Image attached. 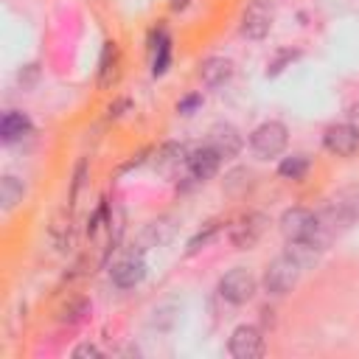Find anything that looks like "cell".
<instances>
[{
    "instance_id": "cell-16",
    "label": "cell",
    "mask_w": 359,
    "mask_h": 359,
    "mask_svg": "<svg viewBox=\"0 0 359 359\" xmlns=\"http://www.w3.org/2000/svg\"><path fill=\"white\" fill-rule=\"evenodd\" d=\"M115 70H118V45L107 42L104 53H101V62H98V87H109L112 79H115Z\"/></svg>"
},
{
    "instance_id": "cell-20",
    "label": "cell",
    "mask_w": 359,
    "mask_h": 359,
    "mask_svg": "<svg viewBox=\"0 0 359 359\" xmlns=\"http://www.w3.org/2000/svg\"><path fill=\"white\" fill-rule=\"evenodd\" d=\"M216 233H219V224H216V222H208V224H205V227H202V230H199V233H196V236H194V238L188 241L185 252H188V255L199 252L202 247H208V244H210V238H213Z\"/></svg>"
},
{
    "instance_id": "cell-10",
    "label": "cell",
    "mask_w": 359,
    "mask_h": 359,
    "mask_svg": "<svg viewBox=\"0 0 359 359\" xmlns=\"http://www.w3.org/2000/svg\"><path fill=\"white\" fill-rule=\"evenodd\" d=\"M222 160H230V157H236L238 151H241V132L236 129V126H230V123H213L210 129H208V140H205Z\"/></svg>"
},
{
    "instance_id": "cell-14",
    "label": "cell",
    "mask_w": 359,
    "mask_h": 359,
    "mask_svg": "<svg viewBox=\"0 0 359 359\" xmlns=\"http://www.w3.org/2000/svg\"><path fill=\"white\" fill-rule=\"evenodd\" d=\"M185 160H188V151L182 143H165V146H160V151L154 157V168L163 174H171L180 165H185Z\"/></svg>"
},
{
    "instance_id": "cell-21",
    "label": "cell",
    "mask_w": 359,
    "mask_h": 359,
    "mask_svg": "<svg viewBox=\"0 0 359 359\" xmlns=\"http://www.w3.org/2000/svg\"><path fill=\"white\" fill-rule=\"evenodd\" d=\"M297 56H300V50H280V53H278V56L269 62V67H266V76H278V73H280L286 65H292Z\"/></svg>"
},
{
    "instance_id": "cell-1",
    "label": "cell",
    "mask_w": 359,
    "mask_h": 359,
    "mask_svg": "<svg viewBox=\"0 0 359 359\" xmlns=\"http://www.w3.org/2000/svg\"><path fill=\"white\" fill-rule=\"evenodd\" d=\"M280 233L286 241H317L328 247V236L320 230V219L309 208H289L280 216Z\"/></svg>"
},
{
    "instance_id": "cell-11",
    "label": "cell",
    "mask_w": 359,
    "mask_h": 359,
    "mask_svg": "<svg viewBox=\"0 0 359 359\" xmlns=\"http://www.w3.org/2000/svg\"><path fill=\"white\" fill-rule=\"evenodd\" d=\"M219 163H222V157H219L208 143H202V146H196L194 151H188L185 168H188V177H191V180L205 182V180H210V177L219 171Z\"/></svg>"
},
{
    "instance_id": "cell-9",
    "label": "cell",
    "mask_w": 359,
    "mask_h": 359,
    "mask_svg": "<svg viewBox=\"0 0 359 359\" xmlns=\"http://www.w3.org/2000/svg\"><path fill=\"white\" fill-rule=\"evenodd\" d=\"M109 278H112V283H115L118 289H132V286H137V283L146 278V261H143V255H140V252L123 255L121 261L112 264Z\"/></svg>"
},
{
    "instance_id": "cell-26",
    "label": "cell",
    "mask_w": 359,
    "mask_h": 359,
    "mask_svg": "<svg viewBox=\"0 0 359 359\" xmlns=\"http://www.w3.org/2000/svg\"><path fill=\"white\" fill-rule=\"evenodd\" d=\"M129 107H132V101H129V98H121L118 104H112V107H109V118H121Z\"/></svg>"
},
{
    "instance_id": "cell-4",
    "label": "cell",
    "mask_w": 359,
    "mask_h": 359,
    "mask_svg": "<svg viewBox=\"0 0 359 359\" xmlns=\"http://www.w3.org/2000/svg\"><path fill=\"white\" fill-rule=\"evenodd\" d=\"M255 289H258V280H255V275H252L250 269H244V266H236V269L224 272L222 280H219V294H222L227 303H233V306H241V303L252 300Z\"/></svg>"
},
{
    "instance_id": "cell-13",
    "label": "cell",
    "mask_w": 359,
    "mask_h": 359,
    "mask_svg": "<svg viewBox=\"0 0 359 359\" xmlns=\"http://www.w3.org/2000/svg\"><path fill=\"white\" fill-rule=\"evenodd\" d=\"M31 135V118L20 109H8L0 121V140L3 143H17Z\"/></svg>"
},
{
    "instance_id": "cell-8",
    "label": "cell",
    "mask_w": 359,
    "mask_h": 359,
    "mask_svg": "<svg viewBox=\"0 0 359 359\" xmlns=\"http://www.w3.org/2000/svg\"><path fill=\"white\" fill-rule=\"evenodd\" d=\"M227 351H230L233 359H255V356L264 353V337L255 325H238L230 334Z\"/></svg>"
},
{
    "instance_id": "cell-6",
    "label": "cell",
    "mask_w": 359,
    "mask_h": 359,
    "mask_svg": "<svg viewBox=\"0 0 359 359\" xmlns=\"http://www.w3.org/2000/svg\"><path fill=\"white\" fill-rule=\"evenodd\" d=\"M272 28V6L266 0H252L241 14V36L264 39Z\"/></svg>"
},
{
    "instance_id": "cell-15",
    "label": "cell",
    "mask_w": 359,
    "mask_h": 359,
    "mask_svg": "<svg viewBox=\"0 0 359 359\" xmlns=\"http://www.w3.org/2000/svg\"><path fill=\"white\" fill-rule=\"evenodd\" d=\"M151 50H154L151 73H154V76H163V73L168 70V62H171V39H168V34H165L163 25L151 34Z\"/></svg>"
},
{
    "instance_id": "cell-28",
    "label": "cell",
    "mask_w": 359,
    "mask_h": 359,
    "mask_svg": "<svg viewBox=\"0 0 359 359\" xmlns=\"http://www.w3.org/2000/svg\"><path fill=\"white\" fill-rule=\"evenodd\" d=\"M356 205H359V194H356Z\"/></svg>"
},
{
    "instance_id": "cell-19",
    "label": "cell",
    "mask_w": 359,
    "mask_h": 359,
    "mask_svg": "<svg viewBox=\"0 0 359 359\" xmlns=\"http://www.w3.org/2000/svg\"><path fill=\"white\" fill-rule=\"evenodd\" d=\"M309 171V157L306 154H292V157H283V163L278 165V174L283 180H303Z\"/></svg>"
},
{
    "instance_id": "cell-17",
    "label": "cell",
    "mask_w": 359,
    "mask_h": 359,
    "mask_svg": "<svg viewBox=\"0 0 359 359\" xmlns=\"http://www.w3.org/2000/svg\"><path fill=\"white\" fill-rule=\"evenodd\" d=\"M22 194H25V188H22V182L14 174H6L0 180V205H3V210L17 208L22 202Z\"/></svg>"
},
{
    "instance_id": "cell-23",
    "label": "cell",
    "mask_w": 359,
    "mask_h": 359,
    "mask_svg": "<svg viewBox=\"0 0 359 359\" xmlns=\"http://www.w3.org/2000/svg\"><path fill=\"white\" fill-rule=\"evenodd\" d=\"M199 107H202V95H199V93H191V95H185V98L177 104V112H180V115H194Z\"/></svg>"
},
{
    "instance_id": "cell-18",
    "label": "cell",
    "mask_w": 359,
    "mask_h": 359,
    "mask_svg": "<svg viewBox=\"0 0 359 359\" xmlns=\"http://www.w3.org/2000/svg\"><path fill=\"white\" fill-rule=\"evenodd\" d=\"M168 238H171V224H168V219L151 222V224L143 230V236H140V250H146L149 244H151V247H160V244H165Z\"/></svg>"
},
{
    "instance_id": "cell-24",
    "label": "cell",
    "mask_w": 359,
    "mask_h": 359,
    "mask_svg": "<svg viewBox=\"0 0 359 359\" xmlns=\"http://www.w3.org/2000/svg\"><path fill=\"white\" fill-rule=\"evenodd\" d=\"M17 79H20V84L28 90V87H34V84H36V79H39V67H36V65H25V67L20 70V76H17Z\"/></svg>"
},
{
    "instance_id": "cell-2",
    "label": "cell",
    "mask_w": 359,
    "mask_h": 359,
    "mask_svg": "<svg viewBox=\"0 0 359 359\" xmlns=\"http://www.w3.org/2000/svg\"><path fill=\"white\" fill-rule=\"evenodd\" d=\"M286 143H289V129L280 121H264L250 135V149H252V154L258 160L278 157L286 149Z\"/></svg>"
},
{
    "instance_id": "cell-5",
    "label": "cell",
    "mask_w": 359,
    "mask_h": 359,
    "mask_svg": "<svg viewBox=\"0 0 359 359\" xmlns=\"http://www.w3.org/2000/svg\"><path fill=\"white\" fill-rule=\"evenodd\" d=\"M323 146L337 157H351L359 151V129L353 123H331L323 132Z\"/></svg>"
},
{
    "instance_id": "cell-7",
    "label": "cell",
    "mask_w": 359,
    "mask_h": 359,
    "mask_svg": "<svg viewBox=\"0 0 359 359\" xmlns=\"http://www.w3.org/2000/svg\"><path fill=\"white\" fill-rule=\"evenodd\" d=\"M264 230H266V216L258 213V210H252V213L241 216V219L230 227V241H233L236 250H250V247L258 244V238H261Z\"/></svg>"
},
{
    "instance_id": "cell-12",
    "label": "cell",
    "mask_w": 359,
    "mask_h": 359,
    "mask_svg": "<svg viewBox=\"0 0 359 359\" xmlns=\"http://www.w3.org/2000/svg\"><path fill=\"white\" fill-rule=\"evenodd\" d=\"M199 79L205 87L216 90V87H224L230 79H233V62L224 59V56H208L202 65H199Z\"/></svg>"
},
{
    "instance_id": "cell-27",
    "label": "cell",
    "mask_w": 359,
    "mask_h": 359,
    "mask_svg": "<svg viewBox=\"0 0 359 359\" xmlns=\"http://www.w3.org/2000/svg\"><path fill=\"white\" fill-rule=\"evenodd\" d=\"M168 6H171V11H182V8L188 6V0H171Z\"/></svg>"
},
{
    "instance_id": "cell-22",
    "label": "cell",
    "mask_w": 359,
    "mask_h": 359,
    "mask_svg": "<svg viewBox=\"0 0 359 359\" xmlns=\"http://www.w3.org/2000/svg\"><path fill=\"white\" fill-rule=\"evenodd\" d=\"M87 314H90V303H87V300H76L70 309H65L62 320H65V323H81Z\"/></svg>"
},
{
    "instance_id": "cell-25",
    "label": "cell",
    "mask_w": 359,
    "mask_h": 359,
    "mask_svg": "<svg viewBox=\"0 0 359 359\" xmlns=\"http://www.w3.org/2000/svg\"><path fill=\"white\" fill-rule=\"evenodd\" d=\"M73 356H76V359H84V356H90V359H98V356H101V351H98L95 345H90V342H84V345H79V348H73Z\"/></svg>"
},
{
    "instance_id": "cell-3",
    "label": "cell",
    "mask_w": 359,
    "mask_h": 359,
    "mask_svg": "<svg viewBox=\"0 0 359 359\" xmlns=\"http://www.w3.org/2000/svg\"><path fill=\"white\" fill-rule=\"evenodd\" d=\"M300 272H303V264L289 255V252H280L264 272V286L269 294H286L294 289V283L300 280Z\"/></svg>"
}]
</instances>
